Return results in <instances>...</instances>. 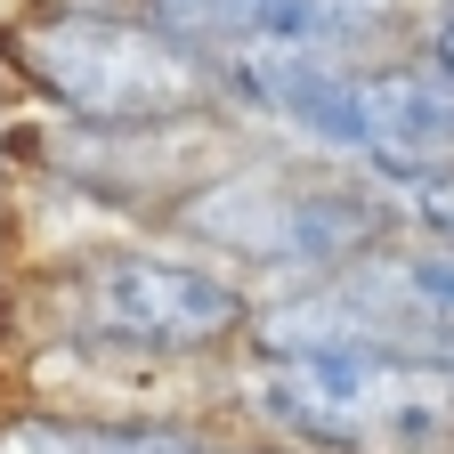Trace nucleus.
Wrapping results in <instances>:
<instances>
[{
    "mask_svg": "<svg viewBox=\"0 0 454 454\" xmlns=\"http://www.w3.org/2000/svg\"><path fill=\"white\" fill-rule=\"evenodd\" d=\"M252 414L293 446H389L422 454L454 438V381L438 357L389 340H333V349H276L252 373Z\"/></svg>",
    "mask_w": 454,
    "mask_h": 454,
    "instance_id": "1",
    "label": "nucleus"
},
{
    "mask_svg": "<svg viewBox=\"0 0 454 454\" xmlns=\"http://www.w3.org/2000/svg\"><path fill=\"white\" fill-rule=\"evenodd\" d=\"M138 25L203 66H357L397 33V0H138Z\"/></svg>",
    "mask_w": 454,
    "mask_h": 454,
    "instance_id": "5",
    "label": "nucleus"
},
{
    "mask_svg": "<svg viewBox=\"0 0 454 454\" xmlns=\"http://www.w3.org/2000/svg\"><path fill=\"white\" fill-rule=\"evenodd\" d=\"M17 74L49 98L82 114L98 130H162V122H195L211 106V66L187 49H170L138 17L114 9H57L9 33Z\"/></svg>",
    "mask_w": 454,
    "mask_h": 454,
    "instance_id": "2",
    "label": "nucleus"
},
{
    "mask_svg": "<svg viewBox=\"0 0 454 454\" xmlns=\"http://www.w3.org/2000/svg\"><path fill=\"white\" fill-rule=\"evenodd\" d=\"M179 227L195 244H219L260 268H349L381 252L389 211L340 179H301V170H227L179 203Z\"/></svg>",
    "mask_w": 454,
    "mask_h": 454,
    "instance_id": "3",
    "label": "nucleus"
},
{
    "mask_svg": "<svg viewBox=\"0 0 454 454\" xmlns=\"http://www.w3.org/2000/svg\"><path fill=\"white\" fill-rule=\"evenodd\" d=\"M438 373H446V381H454V349H438Z\"/></svg>",
    "mask_w": 454,
    "mask_h": 454,
    "instance_id": "9",
    "label": "nucleus"
},
{
    "mask_svg": "<svg viewBox=\"0 0 454 454\" xmlns=\"http://www.w3.org/2000/svg\"><path fill=\"white\" fill-rule=\"evenodd\" d=\"M430 74H438V82L454 90V17H446V25L430 33Z\"/></svg>",
    "mask_w": 454,
    "mask_h": 454,
    "instance_id": "8",
    "label": "nucleus"
},
{
    "mask_svg": "<svg viewBox=\"0 0 454 454\" xmlns=\"http://www.w3.org/2000/svg\"><path fill=\"white\" fill-rule=\"evenodd\" d=\"M74 325L114 340V349H146V357H211L252 325V301L195 260L90 252L74 268Z\"/></svg>",
    "mask_w": 454,
    "mask_h": 454,
    "instance_id": "4",
    "label": "nucleus"
},
{
    "mask_svg": "<svg viewBox=\"0 0 454 454\" xmlns=\"http://www.w3.org/2000/svg\"><path fill=\"white\" fill-rule=\"evenodd\" d=\"M446 17H454V0H446Z\"/></svg>",
    "mask_w": 454,
    "mask_h": 454,
    "instance_id": "10",
    "label": "nucleus"
},
{
    "mask_svg": "<svg viewBox=\"0 0 454 454\" xmlns=\"http://www.w3.org/2000/svg\"><path fill=\"white\" fill-rule=\"evenodd\" d=\"M0 454H227L219 438L162 422H82V414H0Z\"/></svg>",
    "mask_w": 454,
    "mask_h": 454,
    "instance_id": "7",
    "label": "nucleus"
},
{
    "mask_svg": "<svg viewBox=\"0 0 454 454\" xmlns=\"http://www.w3.org/2000/svg\"><path fill=\"white\" fill-rule=\"evenodd\" d=\"M333 293L349 301V317L389 340V349H454V236L438 244H406V252H365L333 276Z\"/></svg>",
    "mask_w": 454,
    "mask_h": 454,
    "instance_id": "6",
    "label": "nucleus"
}]
</instances>
